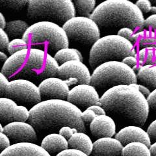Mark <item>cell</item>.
<instances>
[{"label": "cell", "instance_id": "cell-21", "mask_svg": "<svg viewBox=\"0 0 156 156\" xmlns=\"http://www.w3.org/2000/svg\"><path fill=\"white\" fill-rule=\"evenodd\" d=\"M69 148L81 151L87 155L91 154L93 149V143L90 138L83 132H77L68 140Z\"/></svg>", "mask_w": 156, "mask_h": 156}, {"label": "cell", "instance_id": "cell-43", "mask_svg": "<svg viewBox=\"0 0 156 156\" xmlns=\"http://www.w3.org/2000/svg\"><path fill=\"white\" fill-rule=\"evenodd\" d=\"M6 25H7V23H6L5 18L3 14L0 12V28H2L3 29H5Z\"/></svg>", "mask_w": 156, "mask_h": 156}, {"label": "cell", "instance_id": "cell-42", "mask_svg": "<svg viewBox=\"0 0 156 156\" xmlns=\"http://www.w3.org/2000/svg\"><path fill=\"white\" fill-rule=\"evenodd\" d=\"M89 109H91L92 111H93L97 116L107 115L105 109L100 105H92V106L89 107Z\"/></svg>", "mask_w": 156, "mask_h": 156}, {"label": "cell", "instance_id": "cell-45", "mask_svg": "<svg viewBox=\"0 0 156 156\" xmlns=\"http://www.w3.org/2000/svg\"><path fill=\"white\" fill-rule=\"evenodd\" d=\"M8 57L5 54V53H3V51H0V62H5L8 59Z\"/></svg>", "mask_w": 156, "mask_h": 156}, {"label": "cell", "instance_id": "cell-22", "mask_svg": "<svg viewBox=\"0 0 156 156\" xmlns=\"http://www.w3.org/2000/svg\"><path fill=\"white\" fill-rule=\"evenodd\" d=\"M136 77L141 85L152 91L156 89V66L150 65L142 66L138 70Z\"/></svg>", "mask_w": 156, "mask_h": 156}, {"label": "cell", "instance_id": "cell-13", "mask_svg": "<svg viewBox=\"0 0 156 156\" xmlns=\"http://www.w3.org/2000/svg\"><path fill=\"white\" fill-rule=\"evenodd\" d=\"M29 111L5 97L0 98V123L6 126L14 122L28 120Z\"/></svg>", "mask_w": 156, "mask_h": 156}, {"label": "cell", "instance_id": "cell-23", "mask_svg": "<svg viewBox=\"0 0 156 156\" xmlns=\"http://www.w3.org/2000/svg\"><path fill=\"white\" fill-rule=\"evenodd\" d=\"M29 25L25 21L21 20L10 21L7 23L5 31L7 34L8 37L13 39H21L24 34L29 28Z\"/></svg>", "mask_w": 156, "mask_h": 156}, {"label": "cell", "instance_id": "cell-46", "mask_svg": "<svg viewBox=\"0 0 156 156\" xmlns=\"http://www.w3.org/2000/svg\"><path fill=\"white\" fill-rule=\"evenodd\" d=\"M150 12L153 13V14H156V6H152L151 8Z\"/></svg>", "mask_w": 156, "mask_h": 156}, {"label": "cell", "instance_id": "cell-35", "mask_svg": "<svg viewBox=\"0 0 156 156\" xmlns=\"http://www.w3.org/2000/svg\"><path fill=\"white\" fill-rule=\"evenodd\" d=\"M11 146V140L3 132H0V154Z\"/></svg>", "mask_w": 156, "mask_h": 156}, {"label": "cell", "instance_id": "cell-5", "mask_svg": "<svg viewBox=\"0 0 156 156\" xmlns=\"http://www.w3.org/2000/svg\"><path fill=\"white\" fill-rule=\"evenodd\" d=\"M29 48L52 55L68 48L69 41L62 27L50 22H38L27 29L22 38Z\"/></svg>", "mask_w": 156, "mask_h": 156}, {"label": "cell", "instance_id": "cell-29", "mask_svg": "<svg viewBox=\"0 0 156 156\" xmlns=\"http://www.w3.org/2000/svg\"><path fill=\"white\" fill-rule=\"evenodd\" d=\"M29 1L22 0V1H16V0H0V7H3L12 10L19 11L24 8L28 4Z\"/></svg>", "mask_w": 156, "mask_h": 156}, {"label": "cell", "instance_id": "cell-40", "mask_svg": "<svg viewBox=\"0 0 156 156\" xmlns=\"http://www.w3.org/2000/svg\"><path fill=\"white\" fill-rule=\"evenodd\" d=\"M9 83V80L2 72H0V98L4 97L6 87Z\"/></svg>", "mask_w": 156, "mask_h": 156}, {"label": "cell", "instance_id": "cell-38", "mask_svg": "<svg viewBox=\"0 0 156 156\" xmlns=\"http://www.w3.org/2000/svg\"><path fill=\"white\" fill-rule=\"evenodd\" d=\"M143 27H151L156 30V14H152L144 20Z\"/></svg>", "mask_w": 156, "mask_h": 156}, {"label": "cell", "instance_id": "cell-37", "mask_svg": "<svg viewBox=\"0 0 156 156\" xmlns=\"http://www.w3.org/2000/svg\"><path fill=\"white\" fill-rule=\"evenodd\" d=\"M147 133L150 136L151 143H154L156 142V120L153 121L150 124L147 129Z\"/></svg>", "mask_w": 156, "mask_h": 156}, {"label": "cell", "instance_id": "cell-2", "mask_svg": "<svg viewBox=\"0 0 156 156\" xmlns=\"http://www.w3.org/2000/svg\"><path fill=\"white\" fill-rule=\"evenodd\" d=\"M58 67L51 55L38 49L28 48L10 56L1 72L9 81L25 80L39 85L48 78L56 77Z\"/></svg>", "mask_w": 156, "mask_h": 156}, {"label": "cell", "instance_id": "cell-34", "mask_svg": "<svg viewBox=\"0 0 156 156\" xmlns=\"http://www.w3.org/2000/svg\"><path fill=\"white\" fill-rule=\"evenodd\" d=\"M135 5L143 13H148L150 12L151 8L152 7L149 0H139L136 2Z\"/></svg>", "mask_w": 156, "mask_h": 156}, {"label": "cell", "instance_id": "cell-44", "mask_svg": "<svg viewBox=\"0 0 156 156\" xmlns=\"http://www.w3.org/2000/svg\"><path fill=\"white\" fill-rule=\"evenodd\" d=\"M151 156H156V142L151 144L150 146Z\"/></svg>", "mask_w": 156, "mask_h": 156}, {"label": "cell", "instance_id": "cell-17", "mask_svg": "<svg viewBox=\"0 0 156 156\" xmlns=\"http://www.w3.org/2000/svg\"><path fill=\"white\" fill-rule=\"evenodd\" d=\"M91 133L98 139L113 137L116 135V124L109 115L97 116L90 124Z\"/></svg>", "mask_w": 156, "mask_h": 156}, {"label": "cell", "instance_id": "cell-1", "mask_svg": "<svg viewBox=\"0 0 156 156\" xmlns=\"http://www.w3.org/2000/svg\"><path fill=\"white\" fill-rule=\"evenodd\" d=\"M81 109L67 100H44L29 109V123L38 133H57L65 126L86 131Z\"/></svg>", "mask_w": 156, "mask_h": 156}, {"label": "cell", "instance_id": "cell-14", "mask_svg": "<svg viewBox=\"0 0 156 156\" xmlns=\"http://www.w3.org/2000/svg\"><path fill=\"white\" fill-rule=\"evenodd\" d=\"M3 133L12 144L23 143H33L37 140V131L26 122H14L4 126Z\"/></svg>", "mask_w": 156, "mask_h": 156}, {"label": "cell", "instance_id": "cell-36", "mask_svg": "<svg viewBox=\"0 0 156 156\" xmlns=\"http://www.w3.org/2000/svg\"><path fill=\"white\" fill-rule=\"evenodd\" d=\"M56 156H89L85 153L82 152L81 151L77 150L74 149L68 148L62 152L59 153Z\"/></svg>", "mask_w": 156, "mask_h": 156}, {"label": "cell", "instance_id": "cell-27", "mask_svg": "<svg viewBox=\"0 0 156 156\" xmlns=\"http://www.w3.org/2000/svg\"><path fill=\"white\" fill-rule=\"evenodd\" d=\"M117 35L127 39V40L132 43L137 41L140 38V37H144V32L143 31H140L134 34L133 29L129 27H123L119 29L118 33H117Z\"/></svg>", "mask_w": 156, "mask_h": 156}, {"label": "cell", "instance_id": "cell-6", "mask_svg": "<svg viewBox=\"0 0 156 156\" xmlns=\"http://www.w3.org/2000/svg\"><path fill=\"white\" fill-rule=\"evenodd\" d=\"M128 56H136L133 44L118 35H109L101 37L91 47L89 64L95 69L104 62H122Z\"/></svg>", "mask_w": 156, "mask_h": 156}, {"label": "cell", "instance_id": "cell-20", "mask_svg": "<svg viewBox=\"0 0 156 156\" xmlns=\"http://www.w3.org/2000/svg\"><path fill=\"white\" fill-rule=\"evenodd\" d=\"M41 146L51 156H56L69 148L68 140L59 133H50L43 139Z\"/></svg>", "mask_w": 156, "mask_h": 156}, {"label": "cell", "instance_id": "cell-26", "mask_svg": "<svg viewBox=\"0 0 156 156\" xmlns=\"http://www.w3.org/2000/svg\"><path fill=\"white\" fill-rule=\"evenodd\" d=\"M72 3L76 12L80 16L90 18L95 9L96 1L94 0H74Z\"/></svg>", "mask_w": 156, "mask_h": 156}, {"label": "cell", "instance_id": "cell-30", "mask_svg": "<svg viewBox=\"0 0 156 156\" xmlns=\"http://www.w3.org/2000/svg\"><path fill=\"white\" fill-rule=\"evenodd\" d=\"M96 116L97 115L95 114L94 112L89 108L85 109L83 112H82L81 116L83 122L87 124H90Z\"/></svg>", "mask_w": 156, "mask_h": 156}, {"label": "cell", "instance_id": "cell-18", "mask_svg": "<svg viewBox=\"0 0 156 156\" xmlns=\"http://www.w3.org/2000/svg\"><path fill=\"white\" fill-rule=\"evenodd\" d=\"M124 146L113 137L101 138L93 143L92 156H121Z\"/></svg>", "mask_w": 156, "mask_h": 156}, {"label": "cell", "instance_id": "cell-16", "mask_svg": "<svg viewBox=\"0 0 156 156\" xmlns=\"http://www.w3.org/2000/svg\"><path fill=\"white\" fill-rule=\"evenodd\" d=\"M115 139L119 140L124 146L132 143H142L148 147L152 144L147 131L137 126L124 127L116 133Z\"/></svg>", "mask_w": 156, "mask_h": 156}, {"label": "cell", "instance_id": "cell-47", "mask_svg": "<svg viewBox=\"0 0 156 156\" xmlns=\"http://www.w3.org/2000/svg\"><path fill=\"white\" fill-rule=\"evenodd\" d=\"M4 127H3V125L0 123V132H3Z\"/></svg>", "mask_w": 156, "mask_h": 156}, {"label": "cell", "instance_id": "cell-19", "mask_svg": "<svg viewBox=\"0 0 156 156\" xmlns=\"http://www.w3.org/2000/svg\"><path fill=\"white\" fill-rule=\"evenodd\" d=\"M0 156H51L41 146L23 143L12 144L0 154Z\"/></svg>", "mask_w": 156, "mask_h": 156}, {"label": "cell", "instance_id": "cell-15", "mask_svg": "<svg viewBox=\"0 0 156 156\" xmlns=\"http://www.w3.org/2000/svg\"><path fill=\"white\" fill-rule=\"evenodd\" d=\"M42 99L44 100H67L70 89L66 83L58 77H50L38 85Z\"/></svg>", "mask_w": 156, "mask_h": 156}, {"label": "cell", "instance_id": "cell-33", "mask_svg": "<svg viewBox=\"0 0 156 156\" xmlns=\"http://www.w3.org/2000/svg\"><path fill=\"white\" fill-rule=\"evenodd\" d=\"M77 132H78V131L76 128H72L70 126H65L62 127L59 130L58 133L62 136H64L66 140H68L72 137L73 135Z\"/></svg>", "mask_w": 156, "mask_h": 156}, {"label": "cell", "instance_id": "cell-24", "mask_svg": "<svg viewBox=\"0 0 156 156\" xmlns=\"http://www.w3.org/2000/svg\"><path fill=\"white\" fill-rule=\"evenodd\" d=\"M54 58L58 64L61 65L72 61L83 62V56L81 52L74 48H66L61 49L55 53Z\"/></svg>", "mask_w": 156, "mask_h": 156}, {"label": "cell", "instance_id": "cell-10", "mask_svg": "<svg viewBox=\"0 0 156 156\" xmlns=\"http://www.w3.org/2000/svg\"><path fill=\"white\" fill-rule=\"evenodd\" d=\"M4 97L13 100L18 105L31 108L42 101L38 87L34 83L25 80L9 81Z\"/></svg>", "mask_w": 156, "mask_h": 156}, {"label": "cell", "instance_id": "cell-31", "mask_svg": "<svg viewBox=\"0 0 156 156\" xmlns=\"http://www.w3.org/2000/svg\"><path fill=\"white\" fill-rule=\"evenodd\" d=\"M9 38L4 29L0 28V51L7 50Z\"/></svg>", "mask_w": 156, "mask_h": 156}, {"label": "cell", "instance_id": "cell-41", "mask_svg": "<svg viewBox=\"0 0 156 156\" xmlns=\"http://www.w3.org/2000/svg\"><path fill=\"white\" fill-rule=\"evenodd\" d=\"M131 86H133L134 87H135L136 89H137L139 91H140L142 94L147 99V98L150 96V94H151V90L148 89L147 87L141 85V84H137V83H133L130 85Z\"/></svg>", "mask_w": 156, "mask_h": 156}, {"label": "cell", "instance_id": "cell-9", "mask_svg": "<svg viewBox=\"0 0 156 156\" xmlns=\"http://www.w3.org/2000/svg\"><path fill=\"white\" fill-rule=\"evenodd\" d=\"M68 41L86 46H93L100 37V29L90 18L75 16L62 26Z\"/></svg>", "mask_w": 156, "mask_h": 156}, {"label": "cell", "instance_id": "cell-11", "mask_svg": "<svg viewBox=\"0 0 156 156\" xmlns=\"http://www.w3.org/2000/svg\"><path fill=\"white\" fill-rule=\"evenodd\" d=\"M57 76L69 86L90 85L91 75L89 68L79 61L64 63L58 67Z\"/></svg>", "mask_w": 156, "mask_h": 156}, {"label": "cell", "instance_id": "cell-4", "mask_svg": "<svg viewBox=\"0 0 156 156\" xmlns=\"http://www.w3.org/2000/svg\"><path fill=\"white\" fill-rule=\"evenodd\" d=\"M102 29L119 30L123 27H143V13L128 0H107L100 3L90 16Z\"/></svg>", "mask_w": 156, "mask_h": 156}, {"label": "cell", "instance_id": "cell-3", "mask_svg": "<svg viewBox=\"0 0 156 156\" xmlns=\"http://www.w3.org/2000/svg\"><path fill=\"white\" fill-rule=\"evenodd\" d=\"M100 105L111 117L139 127L144 126L150 111L147 99L130 85L116 86L104 92L100 99Z\"/></svg>", "mask_w": 156, "mask_h": 156}, {"label": "cell", "instance_id": "cell-39", "mask_svg": "<svg viewBox=\"0 0 156 156\" xmlns=\"http://www.w3.org/2000/svg\"><path fill=\"white\" fill-rule=\"evenodd\" d=\"M147 101L150 109L156 113V89L151 92V94L147 98Z\"/></svg>", "mask_w": 156, "mask_h": 156}, {"label": "cell", "instance_id": "cell-12", "mask_svg": "<svg viewBox=\"0 0 156 156\" xmlns=\"http://www.w3.org/2000/svg\"><path fill=\"white\" fill-rule=\"evenodd\" d=\"M98 92L91 85H80L73 87L68 93L67 101L80 109H87L92 105H100Z\"/></svg>", "mask_w": 156, "mask_h": 156}, {"label": "cell", "instance_id": "cell-8", "mask_svg": "<svg viewBox=\"0 0 156 156\" xmlns=\"http://www.w3.org/2000/svg\"><path fill=\"white\" fill-rule=\"evenodd\" d=\"M76 10L70 0H29L27 15L39 22H50L60 26L76 16Z\"/></svg>", "mask_w": 156, "mask_h": 156}, {"label": "cell", "instance_id": "cell-7", "mask_svg": "<svg viewBox=\"0 0 156 156\" xmlns=\"http://www.w3.org/2000/svg\"><path fill=\"white\" fill-rule=\"evenodd\" d=\"M133 83H137L136 74L132 68L122 62H104L96 67L91 75L90 85L101 91Z\"/></svg>", "mask_w": 156, "mask_h": 156}, {"label": "cell", "instance_id": "cell-32", "mask_svg": "<svg viewBox=\"0 0 156 156\" xmlns=\"http://www.w3.org/2000/svg\"><path fill=\"white\" fill-rule=\"evenodd\" d=\"M122 62L124 63V64L126 65L127 66H128L129 67L132 68L134 71L139 70L138 66L139 68H141V66H138V65H137L138 61H137V59H136V57H134V56L126 57L124 58L122 61Z\"/></svg>", "mask_w": 156, "mask_h": 156}, {"label": "cell", "instance_id": "cell-25", "mask_svg": "<svg viewBox=\"0 0 156 156\" xmlns=\"http://www.w3.org/2000/svg\"><path fill=\"white\" fill-rule=\"evenodd\" d=\"M121 156H151L150 147L142 143H132L124 146Z\"/></svg>", "mask_w": 156, "mask_h": 156}, {"label": "cell", "instance_id": "cell-28", "mask_svg": "<svg viewBox=\"0 0 156 156\" xmlns=\"http://www.w3.org/2000/svg\"><path fill=\"white\" fill-rule=\"evenodd\" d=\"M27 48H28L27 43L22 38L13 39L11 41H10L9 44L7 51L9 53V54L12 55L18 51L25 50V49Z\"/></svg>", "mask_w": 156, "mask_h": 156}]
</instances>
